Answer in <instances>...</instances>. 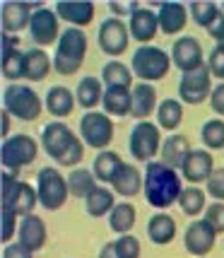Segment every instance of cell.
I'll return each mask as SVG.
<instances>
[{
    "mask_svg": "<svg viewBox=\"0 0 224 258\" xmlns=\"http://www.w3.org/2000/svg\"><path fill=\"white\" fill-rule=\"evenodd\" d=\"M147 203L157 210H167L174 203H179L183 193L181 174L176 169L167 167L162 162H150L145 167V186H142Z\"/></svg>",
    "mask_w": 224,
    "mask_h": 258,
    "instance_id": "1",
    "label": "cell"
},
{
    "mask_svg": "<svg viewBox=\"0 0 224 258\" xmlns=\"http://www.w3.org/2000/svg\"><path fill=\"white\" fill-rule=\"evenodd\" d=\"M87 53V36L78 27H67L63 29L60 39L56 44V56H53V68L58 75H75Z\"/></svg>",
    "mask_w": 224,
    "mask_h": 258,
    "instance_id": "2",
    "label": "cell"
},
{
    "mask_svg": "<svg viewBox=\"0 0 224 258\" xmlns=\"http://www.w3.org/2000/svg\"><path fill=\"white\" fill-rule=\"evenodd\" d=\"M169 68H171V56H167L157 46H140L130 60L133 75L140 78V82H150V85L167 78Z\"/></svg>",
    "mask_w": 224,
    "mask_h": 258,
    "instance_id": "3",
    "label": "cell"
},
{
    "mask_svg": "<svg viewBox=\"0 0 224 258\" xmlns=\"http://www.w3.org/2000/svg\"><path fill=\"white\" fill-rule=\"evenodd\" d=\"M36 193L39 205H44L46 210H60L70 198V186L56 167H44L36 174Z\"/></svg>",
    "mask_w": 224,
    "mask_h": 258,
    "instance_id": "4",
    "label": "cell"
},
{
    "mask_svg": "<svg viewBox=\"0 0 224 258\" xmlns=\"http://www.w3.org/2000/svg\"><path fill=\"white\" fill-rule=\"evenodd\" d=\"M39 203V193L27 181H20L12 171L3 174V208H8L20 217L34 215V208Z\"/></svg>",
    "mask_w": 224,
    "mask_h": 258,
    "instance_id": "5",
    "label": "cell"
},
{
    "mask_svg": "<svg viewBox=\"0 0 224 258\" xmlns=\"http://www.w3.org/2000/svg\"><path fill=\"white\" fill-rule=\"evenodd\" d=\"M3 109L22 121H36L44 111V101L41 97L24 85H10L3 92Z\"/></svg>",
    "mask_w": 224,
    "mask_h": 258,
    "instance_id": "6",
    "label": "cell"
},
{
    "mask_svg": "<svg viewBox=\"0 0 224 258\" xmlns=\"http://www.w3.org/2000/svg\"><path fill=\"white\" fill-rule=\"evenodd\" d=\"M39 157V145L32 135H10L3 140V150H0V159H3V169L8 171H17L22 167H29L34 159Z\"/></svg>",
    "mask_w": 224,
    "mask_h": 258,
    "instance_id": "7",
    "label": "cell"
},
{
    "mask_svg": "<svg viewBox=\"0 0 224 258\" xmlns=\"http://www.w3.org/2000/svg\"><path fill=\"white\" fill-rule=\"evenodd\" d=\"M80 135H82V143L87 147H94L104 152L106 147L111 145L113 140V121L111 116L99 111H90L82 116L80 121Z\"/></svg>",
    "mask_w": 224,
    "mask_h": 258,
    "instance_id": "8",
    "label": "cell"
},
{
    "mask_svg": "<svg viewBox=\"0 0 224 258\" xmlns=\"http://www.w3.org/2000/svg\"><path fill=\"white\" fill-rule=\"evenodd\" d=\"M162 152V135H159V125L152 121H137L133 131H130V155L140 162H155V155Z\"/></svg>",
    "mask_w": 224,
    "mask_h": 258,
    "instance_id": "9",
    "label": "cell"
},
{
    "mask_svg": "<svg viewBox=\"0 0 224 258\" xmlns=\"http://www.w3.org/2000/svg\"><path fill=\"white\" fill-rule=\"evenodd\" d=\"M130 29L121 17H109L99 27V48L106 56H121L130 44Z\"/></svg>",
    "mask_w": 224,
    "mask_h": 258,
    "instance_id": "10",
    "label": "cell"
},
{
    "mask_svg": "<svg viewBox=\"0 0 224 258\" xmlns=\"http://www.w3.org/2000/svg\"><path fill=\"white\" fill-rule=\"evenodd\" d=\"M80 140V135H75L70 128H67L63 121H53V123H48L44 128V133H41V145H44V152L48 157H53L56 162L65 157L67 152H70V147L75 145Z\"/></svg>",
    "mask_w": 224,
    "mask_h": 258,
    "instance_id": "11",
    "label": "cell"
},
{
    "mask_svg": "<svg viewBox=\"0 0 224 258\" xmlns=\"http://www.w3.org/2000/svg\"><path fill=\"white\" fill-rule=\"evenodd\" d=\"M212 75L207 68H200L195 73H186L179 82V101L183 104H202L212 94Z\"/></svg>",
    "mask_w": 224,
    "mask_h": 258,
    "instance_id": "12",
    "label": "cell"
},
{
    "mask_svg": "<svg viewBox=\"0 0 224 258\" xmlns=\"http://www.w3.org/2000/svg\"><path fill=\"white\" fill-rule=\"evenodd\" d=\"M171 63L179 68L183 75L205 68L202 46L198 44V39H195V36H181L179 41H174V48H171Z\"/></svg>",
    "mask_w": 224,
    "mask_h": 258,
    "instance_id": "13",
    "label": "cell"
},
{
    "mask_svg": "<svg viewBox=\"0 0 224 258\" xmlns=\"http://www.w3.org/2000/svg\"><path fill=\"white\" fill-rule=\"evenodd\" d=\"M29 34L39 46H51L58 44L60 39V22H58L56 10L48 8H36L29 22Z\"/></svg>",
    "mask_w": 224,
    "mask_h": 258,
    "instance_id": "14",
    "label": "cell"
},
{
    "mask_svg": "<svg viewBox=\"0 0 224 258\" xmlns=\"http://www.w3.org/2000/svg\"><path fill=\"white\" fill-rule=\"evenodd\" d=\"M214 241H217V232L205 220H193L191 225L186 227L183 244H186V251L193 256H207L214 248Z\"/></svg>",
    "mask_w": 224,
    "mask_h": 258,
    "instance_id": "15",
    "label": "cell"
},
{
    "mask_svg": "<svg viewBox=\"0 0 224 258\" xmlns=\"http://www.w3.org/2000/svg\"><path fill=\"white\" fill-rule=\"evenodd\" d=\"M212 171H214L212 155L207 150H191V155L186 157L183 167H181V176L191 186H198V183H207Z\"/></svg>",
    "mask_w": 224,
    "mask_h": 258,
    "instance_id": "16",
    "label": "cell"
},
{
    "mask_svg": "<svg viewBox=\"0 0 224 258\" xmlns=\"http://www.w3.org/2000/svg\"><path fill=\"white\" fill-rule=\"evenodd\" d=\"M128 29H130V36H133L137 44L150 46V41L157 36L159 29V20H157V12L147 10V8H140L128 17Z\"/></svg>",
    "mask_w": 224,
    "mask_h": 258,
    "instance_id": "17",
    "label": "cell"
},
{
    "mask_svg": "<svg viewBox=\"0 0 224 258\" xmlns=\"http://www.w3.org/2000/svg\"><path fill=\"white\" fill-rule=\"evenodd\" d=\"M27 53L17 51V39L12 34H3V75L8 80L24 78Z\"/></svg>",
    "mask_w": 224,
    "mask_h": 258,
    "instance_id": "18",
    "label": "cell"
},
{
    "mask_svg": "<svg viewBox=\"0 0 224 258\" xmlns=\"http://www.w3.org/2000/svg\"><path fill=\"white\" fill-rule=\"evenodd\" d=\"M157 20L159 29L164 34H179L188 24V8L181 3H159L157 5Z\"/></svg>",
    "mask_w": 224,
    "mask_h": 258,
    "instance_id": "19",
    "label": "cell"
},
{
    "mask_svg": "<svg viewBox=\"0 0 224 258\" xmlns=\"http://www.w3.org/2000/svg\"><path fill=\"white\" fill-rule=\"evenodd\" d=\"M17 239L27 251H39L44 248L46 244V225L39 215H27L20 220V232H17Z\"/></svg>",
    "mask_w": 224,
    "mask_h": 258,
    "instance_id": "20",
    "label": "cell"
},
{
    "mask_svg": "<svg viewBox=\"0 0 224 258\" xmlns=\"http://www.w3.org/2000/svg\"><path fill=\"white\" fill-rule=\"evenodd\" d=\"M36 8L27 5V3H3V34H17L24 27H29L32 15Z\"/></svg>",
    "mask_w": 224,
    "mask_h": 258,
    "instance_id": "21",
    "label": "cell"
},
{
    "mask_svg": "<svg viewBox=\"0 0 224 258\" xmlns=\"http://www.w3.org/2000/svg\"><path fill=\"white\" fill-rule=\"evenodd\" d=\"M133 113L137 121H147L152 113L157 111V90H155V85H150V82H137L133 85Z\"/></svg>",
    "mask_w": 224,
    "mask_h": 258,
    "instance_id": "22",
    "label": "cell"
},
{
    "mask_svg": "<svg viewBox=\"0 0 224 258\" xmlns=\"http://www.w3.org/2000/svg\"><path fill=\"white\" fill-rule=\"evenodd\" d=\"M188 155H191V143H188V138H186V135H169L167 140L162 143L159 162L179 171Z\"/></svg>",
    "mask_w": 224,
    "mask_h": 258,
    "instance_id": "23",
    "label": "cell"
},
{
    "mask_svg": "<svg viewBox=\"0 0 224 258\" xmlns=\"http://www.w3.org/2000/svg\"><path fill=\"white\" fill-rule=\"evenodd\" d=\"M142 186H145V174H140V169L133 167V164H123V167L118 169V174H116V179L111 183L113 193H118L123 198L137 196V193L142 191Z\"/></svg>",
    "mask_w": 224,
    "mask_h": 258,
    "instance_id": "24",
    "label": "cell"
},
{
    "mask_svg": "<svg viewBox=\"0 0 224 258\" xmlns=\"http://www.w3.org/2000/svg\"><path fill=\"white\" fill-rule=\"evenodd\" d=\"M104 113L106 116H130L133 113V94L125 87H106L104 99H101Z\"/></svg>",
    "mask_w": 224,
    "mask_h": 258,
    "instance_id": "25",
    "label": "cell"
},
{
    "mask_svg": "<svg viewBox=\"0 0 224 258\" xmlns=\"http://www.w3.org/2000/svg\"><path fill=\"white\" fill-rule=\"evenodd\" d=\"M56 15L60 20L70 22L72 27H87L94 20V5L92 3H70V0H60L56 3Z\"/></svg>",
    "mask_w": 224,
    "mask_h": 258,
    "instance_id": "26",
    "label": "cell"
},
{
    "mask_svg": "<svg viewBox=\"0 0 224 258\" xmlns=\"http://www.w3.org/2000/svg\"><path fill=\"white\" fill-rule=\"evenodd\" d=\"M75 104H78V97L67 90V87H63V85L51 87L48 94H46V109H48L51 116H56V118L70 116L72 109H75Z\"/></svg>",
    "mask_w": 224,
    "mask_h": 258,
    "instance_id": "27",
    "label": "cell"
},
{
    "mask_svg": "<svg viewBox=\"0 0 224 258\" xmlns=\"http://www.w3.org/2000/svg\"><path fill=\"white\" fill-rule=\"evenodd\" d=\"M147 234L150 239L159 244V246H167L171 244L174 239H176V222H174V217L167 213H157L150 217V222H147Z\"/></svg>",
    "mask_w": 224,
    "mask_h": 258,
    "instance_id": "28",
    "label": "cell"
},
{
    "mask_svg": "<svg viewBox=\"0 0 224 258\" xmlns=\"http://www.w3.org/2000/svg\"><path fill=\"white\" fill-rule=\"evenodd\" d=\"M123 164H125V162L121 159V155H118V152L104 150V152H99V155L94 157V167H92V171H94L97 181L104 186V183H113L116 174H118V169L123 167Z\"/></svg>",
    "mask_w": 224,
    "mask_h": 258,
    "instance_id": "29",
    "label": "cell"
},
{
    "mask_svg": "<svg viewBox=\"0 0 224 258\" xmlns=\"http://www.w3.org/2000/svg\"><path fill=\"white\" fill-rule=\"evenodd\" d=\"M67 186H70V196H75V198H90L92 193L97 191V186H99V181L94 176V171H87V169H72L70 171V176H67Z\"/></svg>",
    "mask_w": 224,
    "mask_h": 258,
    "instance_id": "30",
    "label": "cell"
},
{
    "mask_svg": "<svg viewBox=\"0 0 224 258\" xmlns=\"http://www.w3.org/2000/svg\"><path fill=\"white\" fill-rule=\"evenodd\" d=\"M183 123V104L179 99H164L157 106V125L162 131H176Z\"/></svg>",
    "mask_w": 224,
    "mask_h": 258,
    "instance_id": "31",
    "label": "cell"
},
{
    "mask_svg": "<svg viewBox=\"0 0 224 258\" xmlns=\"http://www.w3.org/2000/svg\"><path fill=\"white\" fill-rule=\"evenodd\" d=\"M101 80L106 82V87H125L133 90V70L123 66L121 60H109L101 70Z\"/></svg>",
    "mask_w": 224,
    "mask_h": 258,
    "instance_id": "32",
    "label": "cell"
},
{
    "mask_svg": "<svg viewBox=\"0 0 224 258\" xmlns=\"http://www.w3.org/2000/svg\"><path fill=\"white\" fill-rule=\"evenodd\" d=\"M87 205V213L92 217H104V215H111V210L116 208V193L111 188H106V186H97V191L92 193L90 198L85 201Z\"/></svg>",
    "mask_w": 224,
    "mask_h": 258,
    "instance_id": "33",
    "label": "cell"
},
{
    "mask_svg": "<svg viewBox=\"0 0 224 258\" xmlns=\"http://www.w3.org/2000/svg\"><path fill=\"white\" fill-rule=\"evenodd\" d=\"M75 97H78V104L82 109H94L97 104H101L104 99V92H101V82L99 78H82L78 85V92H75Z\"/></svg>",
    "mask_w": 224,
    "mask_h": 258,
    "instance_id": "34",
    "label": "cell"
},
{
    "mask_svg": "<svg viewBox=\"0 0 224 258\" xmlns=\"http://www.w3.org/2000/svg\"><path fill=\"white\" fill-rule=\"evenodd\" d=\"M135 220H137V213L130 203H116V208L109 215V225L113 232H118V236L128 234L135 227Z\"/></svg>",
    "mask_w": 224,
    "mask_h": 258,
    "instance_id": "35",
    "label": "cell"
},
{
    "mask_svg": "<svg viewBox=\"0 0 224 258\" xmlns=\"http://www.w3.org/2000/svg\"><path fill=\"white\" fill-rule=\"evenodd\" d=\"M51 70V58L46 56V51L41 48H32L27 51V70H24V78L32 80V82H39L44 80Z\"/></svg>",
    "mask_w": 224,
    "mask_h": 258,
    "instance_id": "36",
    "label": "cell"
},
{
    "mask_svg": "<svg viewBox=\"0 0 224 258\" xmlns=\"http://www.w3.org/2000/svg\"><path fill=\"white\" fill-rule=\"evenodd\" d=\"M205 196H207V193L202 191L200 186H188V188H183V193H181V198H179L181 210L188 215V217H198V215L207 208V205H205Z\"/></svg>",
    "mask_w": 224,
    "mask_h": 258,
    "instance_id": "37",
    "label": "cell"
},
{
    "mask_svg": "<svg viewBox=\"0 0 224 258\" xmlns=\"http://www.w3.org/2000/svg\"><path fill=\"white\" fill-rule=\"evenodd\" d=\"M188 12L193 15V22L200 24L202 29H207V32H210V27L217 22V17L222 15L219 5H214V3H191V5H188Z\"/></svg>",
    "mask_w": 224,
    "mask_h": 258,
    "instance_id": "38",
    "label": "cell"
},
{
    "mask_svg": "<svg viewBox=\"0 0 224 258\" xmlns=\"http://www.w3.org/2000/svg\"><path fill=\"white\" fill-rule=\"evenodd\" d=\"M200 138L207 150H224V121L222 118H212L202 125Z\"/></svg>",
    "mask_w": 224,
    "mask_h": 258,
    "instance_id": "39",
    "label": "cell"
},
{
    "mask_svg": "<svg viewBox=\"0 0 224 258\" xmlns=\"http://www.w3.org/2000/svg\"><path fill=\"white\" fill-rule=\"evenodd\" d=\"M113 251H116V258H140L142 248H140V241L135 239L133 234H123L113 241Z\"/></svg>",
    "mask_w": 224,
    "mask_h": 258,
    "instance_id": "40",
    "label": "cell"
},
{
    "mask_svg": "<svg viewBox=\"0 0 224 258\" xmlns=\"http://www.w3.org/2000/svg\"><path fill=\"white\" fill-rule=\"evenodd\" d=\"M207 225L212 227L217 234H224V203H210L205 208V217H202Z\"/></svg>",
    "mask_w": 224,
    "mask_h": 258,
    "instance_id": "41",
    "label": "cell"
},
{
    "mask_svg": "<svg viewBox=\"0 0 224 258\" xmlns=\"http://www.w3.org/2000/svg\"><path fill=\"white\" fill-rule=\"evenodd\" d=\"M17 217H20L17 213H12V210H8V208H3V232H0L3 244H10V239L20 232V222H17Z\"/></svg>",
    "mask_w": 224,
    "mask_h": 258,
    "instance_id": "42",
    "label": "cell"
},
{
    "mask_svg": "<svg viewBox=\"0 0 224 258\" xmlns=\"http://www.w3.org/2000/svg\"><path fill=\"white\" fill-rule=\"evenodd\" d=\"M207 70L212 78H219L224 80V48L222 46H214L207 56Z\"/></svg>",
    "mask_w": 224,
    "mask_h": 258,
    "instance_id": "43",
    "label": "cell"
},
{
    "mask_svg": "<svg viewBox=\"0 0 224 258\" xmlns=\"http://www.w3.org/2000/svg\"><path fill=\"white\" fill-rule=\"evenodd\" d=\"M207 193H210L217 203H224V167L214 169L212 176L207 179Z\"/></svg>",
    "mask_w": 224,
    "mask_h": 258,
    "instance_id": "44",
    "label": "cell"
},
{
    "mask_svg": "<svg viewBox=\"0 0 224 258\" xmlns=\"http://www.w3.org/2000/svg\"><path fill=\"white\" fill-rule=\"evenodd\" d=\"M210 106L217 116H224V82H219L210 94Z\"/></svg>",
    "mask_w": 224,
    "mask_h": 258,
    "instance_id": "45",
    "label": "cell"
},
{
    "mask_svg": "<svg viewBox=\"0 0 224 258\" xmlns=\"http://www.w3.org/2000/svg\"><path fill=\"white\" fill-rule=\"evenodd\" d=\"M32 256H34L32 251H27L20 241L17 244H8L3 248V258H32Z\"/></svg>",
    "mask_w": 224,
    "mask_h": 258,
    "instance_id": "46",
    "label": "cell"
},
{
    "mask_svg": "<svg viewBox=\"0 0 224 258\" xmlns=\"http://www.w3.org/2000/svg\"><path fill=\"white\" fill-rule=\"evenodd\" d=\"M210 36L217 41V46H222L224 48V12L217 17V22L210 27Z\"/></svg>",
    "mask_w": 224,
    "mask_h": 258,
    "instance_id": "47",
    "label": "cell"
},
{
    "mask_svg": "<svg viewBox=\"0 0 224 258\" xmlns=\"http://www.w3.org/2000/svg\"><path fill=\"white\" fill-rule=\"evenodd\" d=\"M10 116H12V113H8L5 109H3V125H0V128H3V138L10 133Z\"/></svg>",
    "mask_w": 224,
    "mask_h": 258,
    "instance_id": "48",
    "label": "cell"
},
{
    "mask_svg": "<svg viewBox=\"0 0 224 258\" xmlns=\"http://www.w3.org/2000/svg\"><path fill=\"white\" fill-rule=\"evenodd\" d=\"M99 258H116V251H113V241H109V244H106V246L101 248Z\"/></svg>",
    "mask_w": 224,
    "mask_h": 258,
    "instance_id": "49",
    "label": "cell"
},
{
    "mask_svg": "<svg viewBox=\"0 0 224 258\" xmlns=\"http://www.w3.org/2000/svg\"><path fill=\"white\" fill-rule=\"evenodd\" d=\"M219 10H222V12H224V5H219Z\"/></svg>",
    "mask_w": 224,
    "mask_h": 258,
    "instance_id": "50",
    "label": "cell"
}]
</instances>
